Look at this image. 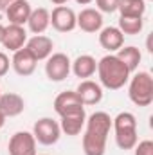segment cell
Here are the masks:
<instances>
[{
	"label": "cell",
	"mask_w": 153,
	"mask_h": 155,
	"mask_svg": "<svg viewBox=\"0 0 153 155\" xmlns=\"http://www.w3.org/2000/svg\"><path fill=\"white\" fill-rule=\"evenodd\" d=\"M31 54L33 58L40 61V60H47L50 54H52V49H54V41L45 36V35H34L33 38H29L24 45Z\"/></svg>",
	"instance_id": "obj_13"
},
{
	"label": "cell",
	"mask_w": 153,
	"mask_h": 155,
	"mask_svg": "<svg viewBox=\"0 0 153 155\" xmlns=\"http://www.w3.org/2000/svg\"><path fill=\"white\" fill-rule=\"evenodd\" d=\"M99 13H115L119 7V0H96Z\"/></svg>",
	"instance_id": "obj_24"
},
{
	"label": "cell",
	"mask_w": 153,
	"mask_h": 155,
	"mask_svg": "<svg viewBox=\"0 0 153 155\" xmlns=\"http://www.w3.org/2000/svg\"><path fill=\"white\" fill-rule=\"evenodd\" d=\"M50 2H52L54 5H65V4H67L69 0H50Z\"/></svg>",
	"instance_id": "obj_28"
},
{
	"label": "cell",
	"mask_w": 153,
	"mask_h": 155,
	"mask_svg": "<svg viewBox=\"0 0 153 155\" xmlns=\"http://www.w3.org/2000/svg\"><path fill=\"white\" fill-rule=\"evenodd\" d=\"M85 121H86V114L85 110H79V112H74V114H69V116H61V121H60V128L63 134L67 135H79L83 126H85Z\"/></svg>",
	"instance_id": "obj_19"
},
{
	"label": "cell",
	"mask_w": 153,
	"mask_h": 155,
	"mask_svg": "<svg viewBox=\"0 0 153 155\" xmlns=\"http://www.w3.org/2000/svg\"><path fill=\"white\" fill-rule=\"evenodd\" d=\"M50 25L58 33H70V31H74L77 27L74 9H70L67 5H56L52 9V13H50Z\"/></svg>",
	"instance_id": "obj_8"
},
{
	"label": "cell",
	"mask_w": 153,
	"mask_h": 155,
	"mask_svg": "<svg viewBox=\"0 0 153 155\" xmlns=\"http://www.w3.org/2000/svg\"><path fill=\"white\" fill-rule=\"evenodd\" d=\"M133 150H135V155H153V141L144 139V141L137 143L133 146Z\"/></svg>",
	"instance_id": "obj_25"
},
{
	"label": "cell",
	"mask_w": 153,
	"mask_h": 155,
	"mask_svg": "<svg viewBox=\"0 0 153 155\" xmlns=\"http://www.w3.org/2000/svg\"><path fill=\"white\" fill-rule=\"evenodd\" d=\"M112 128L115 132V144L121 150H133L139 143L137 135V119L132 112H121L112 119Z\"/></svg>",
	"instance_id": "obj_3"
},
{
	"label": "cell",
	"mask_w": 153,
	"mask_h": 155,
	"mask_svg": "<svg viewBox=\"0 0 153 155\" xmlns=\"http://www.w3.org/2000/svg\"><path fill=\"white\" fill-rule=\"evenodd\" d=\"M79 5H86V4H90V2H94V0H76Z\"/></svg>",
	"instance_id": "obj_31"
},
{
	"label": "cell",
	"mask_w": 153,
	"mask_h": 155,
	"mask_svg": "<svg viewBox=\"0 0 153 155\" xmlns=\"http://www.w3.org/2000/svg\"><path fill=\"white\" fill-rule=\"evenodd\" d=\"M31 11H33V7H31V4H29V0H16L13 5H9L4 13H5V16H7V20H9V24H13V25H25L27 24V20H29V16H31Z\"/></svg>",
	"instance_id": "obj_14"
},
{
	"label": "cell",
	"mask_w": 153,
	"mask_h": 155,
	"mask_svg": "<svg viewBox=\"0 0 153 155\" xmlns=\"http://www.w3.org/2000/svg\"><path fill=\"white\" fill-rule=\"evenodd\" d=\"M86 128L83 134V153L85 155H105L106 141L112 130V117L106 112H94L85 121Z\"/></svg>",
	"instance_id": "obj_1"
},
{
	"label": "cell",
	"mask_w": 153,
	"mask_h": 155,
	"mask_svg": "<svg viewBox=\"0 0 153 155\" xmlns=\"http://www.w3.org/2000/svg\"><path fill=\"white\" fill-rule=\"evenodd\" d=\"M119 31L122 35H128V36H135L142 31L144 27V20L142 18H133V16H121L119 18Z\"/></svg>",
	"instance_id": "obj_23"
},
{
	"label": "cell",
	"mask_w": 153,
	"mask_h": 155,
	"mask_svg": "<svg viewBox=\"0 0 153 155\" xmlns=\"http://www.w3.org/2000/svg\"><path fill=\"white\" fill-rule=\"evenodd\" d=\"M16 0H0V11H5L9 5H13Z\"/></svg>",
	"instance_id": "obj_27"
},
{
	"label": "cell",
	"mask_w": 153,
	"mask_h": 155,
	"mask_svg": "<svg viewBox=\"0 0 153 155\" xmlns=\"http://www.w3.org/2000/svg\"><path fill=\"white\" fill-rule=\"evenodd\" d=\"M36 63H38V61L33 58V54H31L25 47H22V49H18L16 52H13L11 67H13V71H15L18 76H22V78L31 76V74L36 71Z\"/></svg>",
	"instance_id": "obj_11"
},
{
	"label": "cell",
	"mask_w": 153,
	"mask_h": 155,
	"mask_svg": "<svg viewBox=\"0 0 153 155\" xmlns=\"http://www.w3.org/2000/svg\"><path fill=\"white\" fill-rule=\"evenodd\" d=\"M33 135H34L36 143L43 144V146H52L61 137L60 123L54 121V119H50V117H41L33 126Z\"/></svg>",
	"instance_id": "obj_5"
},
{
	"label": "cell",
	"mask_w": 153,
	"mask_h": 155,
	"mask_svg": "<svg viewBox=\"0 0 153 155\" xmlns=\"http://www.w3.org/2000/svg\"><path fill=\"white\" fill-rule=\"evenodd\" d=\"M117 11L121 13V16L142 18L146 13V2L144 0H119Z\"/></svg>",
	"instance_id": "obj_22"
},
{
	"label": "cell",
	"mask_w": 153,
	"mask_h": 155,
	"mask_svg": "<svg viewBox=\"0 0 153 155\" xmlns=\"http://www.w3.org/2000/svg\"><path fill=\"white\" fill-rule=\"evenodd\" d=\"M97 76L101 87L108 90H119L128 83L132 72L115 54H106L97 61Z\"/></svg>",
	"instance_id": "obj_2"
},
{
	"label": "cell",
	"mask_w": 153,
	"mask_h": 155,
	"mask_svg": "<svg viewBox=\"0 0 153 155\" xmlns=\"http://www.w3.org/2000/svg\"><path fill=\"white\" fill-rule=\"evenodd\" d=\"M9 65H11V61H9V58H7V54H5V52H0V78L7 74Z\"/></svg>",
	"instance_id": "obj_26"
},
{
	"label": "cell",
	"mask_w": 153,
	"mask_h": 155,
	"mask_svg": "<svg viewBox=\"0 0 153 155\" xmlns=\"http://www.w3.org/2000/svg\"><path fill=\"white\" fill-rule=\"evenodd\" d=\"M70 74V60L63 52H54L47 58L45 63V76L54 83H60L67 79Z\"/></svg>",
	"instance_id": "obj_6"
},
{
	"label": "cell",
	"mask_w": 153,
	"mask_h": 155,
	"mask_svg": "<svg viewBox=\"0 0 153 155\" xmlns=\"http://www.w3.org/2000/svg\"><path fill=\"white\" fill-rule=\"evenodd\" d=\"M36 155H38V153H36Z\"/></svg>",
	"instance_id": "obj_34"
},
{
	"label": "cell",
	"mask_w": 153,
	"mask_h": 155,
	"mask_svg": "<svg viewBox=\"0 0 153 155\" xmlns=\"http://www.w3.org/2000/svg\"><path fill=\"white\" fill-rule=\"evenodd\" d=\"M99 45L108 52H115L124 45V35L119 31V27H103L99 31Z\"/></svg>",
	"instance_id": "obj_18"
},
{
	"label": "cell",
	"mask_w": 153,
	"mask_h": 155,
	"mask_svg": "<svg viewBox=\"0 0 153 155\" xmlns=\"http://www.w3.org/2000/svg\"><path fill=\"white\" fill-rule=\"evenodd\" d=\"M50 25V13L45 7H38L31 11V16L27 20V27L33 35H43L47 27Z\"/></svg>",
	"instance_id": "obj_20"
},
{
	"label": "cell",
	"mask_w": 153,
	"mask_h": 155,
	"mask_svg": "<svg viewBox=\"0 0 153 155\" xmlns=\"http://www.w3.org/2000/svg\"><path fill=\"white\" fill-rule=\"evenodd\" d=\"M128 97L137 107H150L153 103V78L150 72L141 71L128 79Z\"/></svg>",
	"instance_id": "obj_4"
},
{
	"label": "cell",
	"mask_w": 153,
	"mask_h": 155,
	"mask_svg": "<svg viewBox=\"0 0 153 155\" xmlns=\"http://www.w3.org/2000/svg\"><path fill=\"white\" fill-rule=\"evenodd\" d=\"M76 94L85 107H92V105L101 103V99H103V87L99 83L92 81V79H81V83L76 88Z\"/></svg>",
	"instance_id": "obj_12"
},
{
	"label": "cell",
	"mask_w": 153,
	"mask_h": 155,
	"mask_svg": "<svg viewBox=\"0 0 153 155\" xmlns=\"http://www.w3.org/2000/svg\"><path fill=\"white\" fill-rule=\"evenodd\" d=\"M5 119H7V117L0 112V130H2V128H4V124H5Z\"/></svg>",
	"instance_id": "obj_29"
},
{
	"label": "cell",
	"mask_w": 153,
	"mask_h": 155,
	"mask_svg": "<svg viewBox=\"0 0 153 155\" xmlns=\"http://www.w3.org/2000/svg\"><path fill=\"white\" fill-rule=\"evenodd\" d=\"M76 25L83 33H88V35L99 33L103 29V15L97 9L86 7L79 15H76Z\"/></svg>",
	"instance_id": "obj_10"
},
{
	"label": "cell",
	"mask_w": 153,
	"mask_h": 155,
	"mask_svg": "<svg viewBox=\"0 0 153 155\" xmlns=\"http://www.w3.org/2000/svg\"><path fill=\"white\" fill-rule=\"evenodd\" d=\"M4 35H5V27L0 24V43H2V40H4Z\"/></svg>",
	"instance_id": "obj_30"
},
{
	"label": "cell",
	"mask_w": 153,
	"mask_h": 155,
	"mask_svg": "<svg viewBox=\"0 0 153 155\" xmlns=\"http://www.w3.org/2000/svg\"><path fill=\"white\" fill-rule=\"evenodd\" d=\"M25 108V101L22 96L15 92H5L0 94V112L5 117H16L20 116Z\"/></svg>",
	"instance_id": "obj_15"
},
{
	"label": "cell",
	"mask_w": 153,
	"mask_h": 155,
	"mask_svg": "<svg viewBox=\"0 0 153 155\" xmlns=\"http://www.w3.org/2000/svg\"><path fill=\"white\" fill-rule=\"evenodd\" d=\"M54 110H56L58 116L61 117V116H69V114L79 112V110H85V105L77 97L76 90H65V92H61V94L56 96V99H54Z\"/></svg>",
	"instance_id": "obj_9"
},
{
	"label": "cell",
	"mask_w": 153,
	"mask_h": 155,
	"mask_svg": "<svg viewBox=\"0 0 153 155\" xmlns=\"http://www.w3.org/2000/svg\"><path fill=\"white\" fill-rule=\"evenodd\" d=\"M27 41V31L22 27V25H13L9 24L5 27V35L2 40V45L5 49H9L11 52H16L18 49H22Z\"/></svg>",
	"instance_id": "obj_16"
},
{
	"label": "cell",
	"mask_w": 153,
	"mask_h": 155,
	"mask_svg": "<svg viewBox=\"0 0 153 155\" xmlns=\"http://www.w3.org/2000/svg\"><path fill=\"white\" fill-rule=\"evenodd\" d=\"M9 155H36V139L31 132H16L9 139Z\"/></svg>",
	"instance_id": "obj_7"
},
{
	"label": "cell",
	"mask_w": 153,
	"mask_h": 155,
	"mask_svg": "<svg viewBox=\"0 0 153 155\" xmlns=\"http://www.w3.org/2000/svg\"><path fill=\"white\" fill-rule=\"evenodd\" d=\"M126 67H128V71L130 72H135L137 69H139V63H141V60H142V54H141V51L137 49V47H133V45H128V47H121L119 51H117V54H115Z\"/></svg>",
	"instance_id": "obj_21"
},
{
	"label": "cell",
	"mask_w": 153,
	"mask_h": 155,
	"mask_svg": "<svg viewBox=\"0 0 153 155\" xmlns=\"http://www.w3.org/2000/svg\"><path fill=\"white\" fill-rule=\"evenodd\" d=\"M70 71L74 72L76 78H81V79H88L96 74L97 71V61L94 56L90 54H81L77 56L74 61H70Z\"/></svg>",
	"instance_id": "obj_17"
},
{
	"label": "cell",
	"mask_w": 153,
	"mask_h": 155,
	"mask_svg": "<svg viewBox=\"0 0 153 155\" xmlns=\"http://www.w3.org/2000/svg\"><path fill=\"white\" fill-rule=\"evenodd\" d=\"M0 94H2V92H0Z\"/></svg>",
	"instance_id": "obj_33"
},
{
	"label": "cell",
	"mask_w": 153,
	"mask_h": 155,
	"mask_svg": "<svg viewBox=\"0 0 153 155\" xmlns=\"http://www.w3.org/2000/svg\"><path fill=\"white\" fill-rule=\"evenodd\" d=\"M144 2H151V0H144Z\"/></svg>",
	"instance_id": "obj_32"
}]
</instances>
